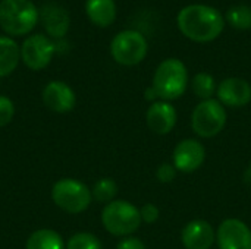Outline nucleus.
Listing matches in <instances>:
<instances>
[{"label":"nucleus","mask_w":251,"mask_h":249,"mask_svg":"<svg viewBox=\"0 0 251 249\" xmlns=\"http://www.w3.org/2000/svg\"><path fill=\"white\" fill-rule=\"evenodd\" d=\"M218 100L225 107H244L251 101V85L243 78H226L224 79L216 90Z\"/></svg>","instance_id":"11"},{"label":"nucleus","mask_w":251,"mask_h":249,"mask_svg":"<svg viewBox=\"0 0 251 249\" xmlns=\"http://www.w3.org/2000/svg\"><path fill=\"white\" fill-rule=\"evenodd\" d=\"M140 216H141V222L146 223V225H153L159 220L160 217V210L157 205L149 203V204H144L141 208H140Z\"/></svg>","instance_id":"25"},{"label":"nucleus","mask_w":251,"mask_h":249,"mask_svg":"<svg viewBox=\"0 0 251 249\" xmlns=\"http://www.w3.org/2000/svg\"><path fill=\"white\" fill-rule=\"evenodd\" d=\"M176 110L169 101L157 100L150 104L146 112V123L149 129L157 135H168L176 125Z\"/></svg>","instance_id":"13"},{"label":"nucleus","mask_w":251,"mask_h":249,"mask_svg":"<svg viewBox=\"0 0 251 249\" xmlns=\"http://www.w3.org/2000/svg\"><path fill=\"white\" fill-rule=\"evenodd\" d=\"M144 98L146 100H149V101H151V103H154V101H157L159 98H157V95H156V92L153 91V88L151 87H149L146 91H144Z\"/></svg>","instance_id":"27"},{"label":"nucleus","mask_w":251,"mask_h":249,"mask_svg":"<svg viewBox=\"0 0 251 249\" xmlns=\"http://www.w3.org/2000/svg\"><path fill=\"white\" fill-rule=\"evenodd\" d=\"M93 198L97 203H103V204H109L112 201H115V197L118 194V185L113 179L110 178H103L100 181H97L91 189Z\"/></svg>","instance_id":"21"},{"label":"nucleus","mask_w":251,"mask_h":249,"mask_svg":"<svg viewBox=\"0 0 251 249\" xmlns=\"http://www.w3.org/2000/svg\"><path fill=\"white\" fill-rule=\"evenodd\" d=\"M228 120L226 107L216 98L200 101L191 113V128L200 138H215Z\"/></svg>","instance_id":"6"},{"label":"nucleus","mask_w":251,"mask_h":249,"mask_svg":"<svg viewBox=\"0 0 251 249\" xmlns=\"http://www.w3.org/2000/svg\"><path fill=\"white\" fill-rule=\"evenodd\" d=\"M219 249H251V229L240 219H225L216 230Z\"/></svg>","instance_id":"10"},{"label":"nucleus","mask_w":251,"mask_h":249,"mask_svg":"<svg viewBox=\"0 0 251 249\" xmlns=\"http://www.w3.org/2000/svg\"><path fill=\"white\" fill-rule=\"evenodd\" d=\"M43 26L46 28L47 34L54 37V38H63L69 29V15L68 12L56 4V3H47L43 6V10L40 13Z\"/></svg>","instance_id":"15"},{"label":"nucleus","mask_w":251,"mask_h":249,"mask_svg":"<svg viewBox=\"0 0 251 249\" xmlns=\"http://www.w3.org/2000/svg\"><path fill=\"white\" fill-rule=\"evenodd\" d=\"M188 87V70L182 60L165 59L154 70L151 88L159 100L174 101L184 95Z\"/></svg>","instance_id":"2"},{"label":"nucleus","mask_w":251,"mask_h":249,"mask_svg":"<svg viewBox=\"0 0 251 249\" xmlns=\"http://www.w3.org/2000/svg\"><path fill=\"white\" fill-rule=\"evenodd\" d=\"M176 25L181 34L188 40L196 43H210L222 34L225 18L213 6L194 3L178 12Z\"/></svg>","instance_id":"1"},{"label":"nucleus","mask_w":251,"mask_h":249,"mask_svg":"<svg viewBox=\"0 0 251 249\" xmlns=\"http://www.w3.org/2000/svg\"><path fill=\"white\" fill-rule=\"evenodd\" d=\"M243 181L247 186L251 188V164H249V167L244 170V175H243Z\"/></svg>","instance_id":"28"},{"label":"nucleus","mask_w":251,"mask_h":249,"mask_svg":"<svg viewBox=\"0 0 251 249\" xmlns=\"http://www.w3.org/2000/svg\"><path fill=\"white\" fill-rule=\"evenodd\" d=\"M43 103L51 112L68 113L76 104V97L74 90L62 81H51L43 90Z\"/></svg>","instance_id":"14"},{"label":"nucleus","mask_w":251,"mask_h":249,"mask_svg":"<svg viewBox=\"0 0 251 249\" xmlns=\"http://www.w3.org/2000/svg\"><path fill=\"white\" fill-rule=\"evenodd\" d=\"M181 242L185 249H212L216 242V230L206 220H191L181 232Z\"/></svg>","instance_id":"12"},{"label":"nucleus","mask_w":251,"mask_h":249,"mask_svg":"<svg viewBox=\"0 0 251 249\" xmlns=\"http://www.w3.org/2000/svg\"><path fill=\"white\" fill-rule=\"evenodd\" d=\"M66 249H103L100 239L88 232H79L71 236L66 244Z\"/></svg>","instance_id":"22"},{"label":"nucleus","mask_w":251,"mask_h":249,"mask_svg":"<svg viewBox=\"0 0 251 249\" xmlns=\"http://www.w3.org/2000/svg\"><path fill=\"white\" fill-rule=\"evenodd\" d=\"M21 59L19 45L9 37L0 35V78L10 75Z\"/></svg>","instance_id":"17"},{"label":"nucleus","mask_w":251,"mask_h":249,"mask_svg":"<svg viewBox=\"0 0 251 249\" xmlns=\"http://www.w3.org/2000/svg\"><path fill=\"white\" fill-rule=\"evenodd\" d=\"M206 161L204 145L194 138L182 139L176 144L172 154V164L178 172L193 173L199 170Z\"/></svg>","instance_id":"9"},{"label":"nucleus","mask_w":251,"mask_h":249,"mask_svg":"<svg viewBox=\"0 0 251 249\" xmlns=\"http://www.w3.org/2000/svg\"><path fill=\"white\" fill-rule=\"evenodd\" d=\"M13 114H15L13 101L6 95H0V128L9 125L13 119Z\"/></svg>","instance_id":"23"},{"label":"nucleus","mask_w":251,"mask_h":249,"mask_svg":"<svg viewBox=\"0 0 251 249\" xmlns=\"http://www.w3.org/2000/svg\"><path fill=\"white\" fill-rule=\"evenodd\" d=\"M51 200L62 211L69 214H79L90 207L93 194L84 182L63 178L53 185Z\"/></svg>","instance_id":"5"},{"label":"nucleus","mask_w":251,"mask_h":249,"mask_svg":"<svg viewBox=\"0 0 251 249\" xmlns=\"http://www.w3.org/2000/svg\"><path fill=\"white\" fill-rule=\"evenodd\" d=\"M149 51L146 37L134 29H125L116 34L110 43L113 60L122 66H135L141 63Z\"/></svg>","instance_id":"7"},{"label":"nucleus","mask_w":251,"mask_h":249,"mask_svg":"<svg viewBox=\"0 0 251 249\" xmlns=\"http://www.w3.org/2000/svg\"><path fill=\"white\" fill-rule=\"evenodd\" d=\"M26 249H66L62 236L51 229H40L29 235Z\"/></svg>","instance_id":"18"},{"label":"nucleus","mask_w":251,"mask_h":249,"mask_svg":"<svg viewBox=\"0 0 251 249\" xmlns=\"http://www.w3.org/2000/svg\"><path fill=\"white\" fill-rule=\"evenodd\" d=\"M103 227L113 236H129L141 226L140 208L125 200H115L101 211Z\"/></svg>","instance_id":"4"},{"label":"nucleus","mask_w":251,"mask_h":249,"mask_svg":"<svg viewBox=\"0 0 251 249\" xmlns=\"http://www.w3.org/2000/svg\"><path fill=\"white\" fill-rule=\"evenodd\" d=\"M178 170L175 169V166L172 163H162L157 170H156V179L160 183H171L175 181Z\"/></svg>","instance_id":"24"},{"label":"nucleus","mask_w":251,"mask_h":249,"mask_svg":"<svg viewBox=\"0 0 251 249\" xmlns=\"http://www.w3.org/2000/svg\"><path fill=\"white\" fill-rule=\"evenodd\" d=\"M85 12L97 26H109L116 19V6L113 0H87Z\"/></svg>","instance_id":"16"},{"label":"nucleus","mask_w":251,"mask_h":249,"mask_svg":"<svg viewBox=\"0 0 251 249\" xmlns=\"http://www.w3.org/2000/svg\"><path fill=\"white\" fill-rule=\"evenodd\" d=\"M193 92L203 101V100H210L216 94L218 85L213 78V75L207 72H199L194 75L193 82H191Z\"/></svg>","instance_id":"19"},{"label":"nucleus","mask_w":251,"mask_h":249,"mask_svg":"<svg viewBox=\"0 0 251 249\" xmlns=\"http://www.w3.org/2000/svg\"><path fill=\"white\" fill-rule=\"evenodd\" d=\"M56 45L43 34L28 37L21 48V57L26 68L31 70H41L49 66L53 59Z\"/></svg>","instance_id":"8"},{"label":"nucleus","mask_w":251,"mask_h":249,"mask_svg":"<svg viewBox=\"0 0 251 249\" xmlns=\"http://www.w3.org/2000/svg\"><path fill=\"white\" fill-rule=\"evenodd\" d=\"M225 21L240 31H246L251 28V7L247 4H235L231 6L225 15Z\"/></svg>","instance_id":"20"},{"label":"nucleus","mask_w":251,"mask_h":249,"mask_svg":"<svg viewBox=\"0 0 251 249\" xmlns=\"http://www.w3.org/2000/svg\"><path fill=\"white\" fill-rule=\"evenodd\" d=\"M116 249H146V245L141 239L138 238H134V236H126L124 238L119 244Z\"/></svg>","instance_id":"26"},{"label":"nucleus","mask_w":251,"mask_h":249,"mask_svg":"<svg viewBox=\"0 0 251 249\" xmlns=\"http://www.w3.org/2000/svg\"><path fill=\"white\" fill-rule=\"evenodd\" d=\"M40 13L31 0H1L0 26L9 35H25L34 29Z\"/></svg>","instance_id":"3"}]
</instances>
